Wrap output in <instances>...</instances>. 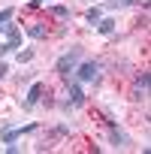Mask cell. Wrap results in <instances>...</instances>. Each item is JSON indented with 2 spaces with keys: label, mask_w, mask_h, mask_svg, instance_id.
<instances>
[{
  "label": "cell",
  "mask_w": 151,
  "mask_h": 154,
  "mask_svg": "<svg viewBox=\"0 0 151 154\" xmlns=\"http://www.w3.org/2000/svg\"><path fill=\"white\" fill-rule=\"evenodd\" d=\"M82 54H85V45H69L57 60H54V72L60 75V79L66 82V79H72V72H76V66H79V60H82Z\"/></svg>",
  "instance_id": "1"
},
{
  "label": "cell",
  "mask_w": 151,
  "mask_h": 154,
  "mask_svg": "<svg viewBox=\"0 0 151 154\" xmlns=\"http://www.w3.org/2000/svg\"><path fill=\"white\" fill-rule=\"evenodd\" d=\"M76 82H94V85H100V79H103V63L100 60H79V66H76Z\"/></svg>",
  "instance_id": "2"
},
{
  "label": "cell",
  "mask_w": 151,
  "mask_h": 154,
  "mask_svg": "<svg viewBox=\"0 0 151 154\" xmlns=\"http://www.w3.org/2000/svg\"><path fill=\"white\" fill-rule=\"evenodd\" d=\"M63 85H66V103H69L72 109H82V106L88 103V97H85V88H82V82H76V79H66Z\"/></svg>",
  "instance_id": "3"
},
{
  "label": "cell",
  "mask_w": 151,
  "mask_h": 154,
  "mask_svg": "<svg viewBox=\"0 0 151 154\" xmlns=\"http://www.w3.org/2000/svg\"><path fill=\"white\" fill-rule=\"evenodd\" d=\"M42 94H45V82H33V85L27 88L24 100H18V103H21V109H33V106H39Z\"/></svg>",
  "instance_id": "4"
},
{
  "label": "cell",
  "mask_w": 151,
  "mask_h": 154,
  "mask_svg": "<svg viewBox=\"0 0 151 154\" xmlns=\"http://www.w3.org/2000/svg\"><path fill=\"white\" fill-rule=\"evenodd\" d=\"M24 33H27L30 39H36V42H39V39H45L51 30H48V24H45V21L33 18V21H27V24H24Z\"/></svg>",
  "instance_id": "5"
},
{
  "label": "cell",
  "mask_w": 151,
  "mask_h": 154,
  "mask_svg": "<svg viewBox=\"0 0 151 154\" xmlns=\"http://www.w3.org/2000/svg\"><path fill=\"white\" fill-rule=\"evenodd\" d=\"M127 6H139V9L145 12V9H148V0H106V3H103V9H109V12L127 9Z\"/></svg>",
  "instance_id": "6"
},
{
  "label": "cell",
  "mask_w": 151,
  "mask_h": 154,
  "mask_svg": "<svg viewBox=\"0 0 151 154\" xmlns=\"http://www.w3.org/2000/svg\"><path fill=\"white\" fill-rule=\"evenodd\" d=\"M45 15H48V18H57V21H69V18H72V9H69L66 3H51V6L45 9Z\"/></svg>",
  "instance_id": "7"
},
{
  "label": "cell",
  "mask_w": 151,
  "mask_h": 154,
  "mask_svg": "<svg viewBox=\"0 0 151 154\" xmlns=\"http://www.w3.org/2000/svg\"><path fill=\"white\" fill-rule=\"evenodd\" d=\"M94 30H97L100 36H112V33L118 30V21H115L112 15H103V18L97 21V27H94Z\"/></svg>",
  "instance_id": "8"
},
{
  "label": "cell",
  "mask_w": 151,
  "mask_h": 154,
  "mask_svg": "<svg viewBox=\"0 0 151 154\" xmlns=\"http://www.w3.org/2000/svg\"><path fill=\"white\" fill-rule=\"evenodd\" d=\"M109 145H112V148H118V151H121V148H127V136H124V130H121L118 124H112V127H109Z\"/></svg>",
  "instance_id": "9"
},
{
  "label": "cell",
  "mask_w": 151,
  "mask_h": 154,
  "mask_svg": "<svg viewBox=\"0 0 151 154\" xmlns=\"http://www.w3.org/2000/svg\"><path fill=\"white\" fill-rule=\"evenodd\" d=\"M100 18H103V6H91V9H85V21H88L91 27H97Z\"/></svg>",
  "instance_id": "10"
},
{
  "label": "cell",
  "mask_w": 151,
  "mask_h": 154,
  "mask_svg": "<svg viewBox=\"0 0 151 154\" xmlns=\"http://www.w3.org/2000/svg\"><path fill=\"white\" fill-rule=\"evenodd\" d=\"M148 97V88H142V85H133L130 88V103H142Z\"/></svg>",
  "instance_id": "11"
},
{
  "label": "cell",
  "mask_w": 151,
  "mask_h": 154,
  "mask_svg": "<svg viewBox=\"0 0 151 154\" xmlns=\"http://www.w3.org/2000/svg\"><path fill=\"white\" fill-rule=\"evenodd\" d=\"M33 57H36V48H18V54H15L18 63H30Z\"/></svg>",
  "instance_id": "12"
},
{
  "label": "cell",
  "mask_w": 151,
  "mask_h": 154,
  "mask_svg": "<svg viewBox=\"0 0 151 154\" xmlns=\"http://www.w3.org/2000/svg\"><path fill=\"white\" fill-rule=\"evenodd\" d=\"M148 82H151V72H148V69H136V75H133V85H142V88H148Z\"/></svg>",
  "instance_id": "13"
},
{
  "label": "cell",
  "mask_w": 151,
  "mask_h": 154,
  "mask_svg": "<svg viewBox=\"0 0 151 154\" xmlns=\"http://www.w3.org/2000/svg\"><path fill=\"white\" fill-rule=\"evenodd\" d=\"M15 18V6H6V9H0V24H6Z\"/></svg>",
  "instance_id": "14"
},
{
  "label": "cell",
  "mask_w": 151,
  "mask_h": 154,
  "mask_svg": "<svg viewBox=\"0 0 151 154\" xmlns=\"http://www.w3.org/2000/svg\"><path fill=\"white\" fill-rule=\"evenodd\" d=\"M69 133H72L69 124H57V127H54V136H69Z\"/></svg>",
  "instance_id": "15"
},
{
  "label": "cell",
  "mask_w": 151,
  "mask_h": 154,
  "mask_svg": "<svg viewBox=\"0 0 151 154\" xmlns=\"http://www.w3.org/2000/svg\"><path fill=\"white\" fill-rule=\"evenodd\" d=\"M9 51H15V48H12V45H9V42L3 39V42H0V60H3V57H6Z\"/></svg>",
  "instance_id": "16"
},
{
  "label": "cell",
  "mask_w": 151,
  "mask_h": 154,
  "mask_svg": "<svg viewBox=\"0 0 151 154\" xmlns=\"http://www.w3.org/2000/svg\"><path fill=\"white\" fill-rule=\"evenodd\" d=\"M6 72H9V66H6V60H0V82L6 79Z\"/></svg>",
  "instance_id": "17"
},
{
  "label": "cell",
  "mask_w": 151,
  "mask_h": 154,
  "mask_svg": "<svg viewBox=\"0 0 151 154\" xmlns=\"http://www.w3.org/2000/svg\"><path fill=\"white\" fill-rule=\"evenodd\" d=\"M39 6H45L42 0H30V3H27V9H39Z\"/></svg>",
  "instance_id": "18"
},
{
  "label": "cell",
  "mask_w": 151,
  "mask_h": 154,
  "mask_svg": "<svg viewBox=\"0 0 151 154\" xmlns=\"http://www.w3.org/2000/svg\"><path fill=\"white\" fill-rule=\"evenodd\" d=\"M42 3H45V0H42Z\"/></svg>",
  "instance_id": "19"
}]
</instances>
